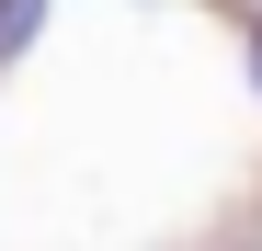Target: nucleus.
<instances>
[{
    "instance_id": "nucleus-1",
    "label": "nucleus",
    "mask_w": 262,
    "mask_h": 251,
    "mask_svg": "<svg viewBox=\"0 0 262 251\" xmlns=\"http://www.w3.org/2000/svg\"><path fill=\"white\" fill-rule=\"evenodd\" d=\"M34 23H46V0H0V69L34 46Z\"/></svg>"
},
{
    "instance_id": "nucleus-2",
    "label": "nucleus",
    "mask_w": 262,
    "mask_h": 251,
    "mask_svg": "<svg viewBox=\"0 0 262 251\" xmlns=\"http://www.w3.org/2000/svg\"><path fill=\"white\" fill-rule=\"evenodd\" d=\"M251 80H262V34H251Z\"/></svg>"
}]
</instances>
